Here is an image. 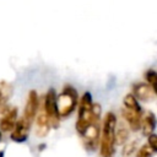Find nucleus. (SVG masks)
I'll list each match as a JSON object with an SVG mask.
<instances>
[{
  "label": "nucleus",
  "mask_w": 157,
  "mask_h": 157,
  "mask_svg": "<svg viewBox=\"0 0 157 157\" xmlns=\"http://www.w3.org/2000/svg\"><path fill=\"white\" fill-rule=\"evenodd\" d=\"M117 115L113 112H107L102 123V137H101V157H114L115 153V132Z\"/></svg>",
  "instance_id": "obj_1"
},
{
  "label": "nucleus",
  "mask_w": 157,
  "mask_h": 157,
  "mask_svg": "<svg viewBox=\"0 0 157 157\" xmlns=\"http://www.w3.org/2000/svg\"><path fill=\"white\" fill-rule=\"evenodd\" d=\"M78 104V93L71 85H65L60 94H56V105L60 119H65L72 114Z\"/></svg>",
  "instance_id": "obj_2"
},
{
  "label": "nucleus",
  "mask_w": 157,
  "mask_h": 157,
  "mask_svg": "<svg viewBox=\"0 0 157 157\" xmlns=\"http://www.w3.org/2000/svg\"><path fill=\"white\" fill-rule=\"evenodd\" d=\"M92 96L90 92H85L82 97L80 98L78 104V113H77V120H76V131L80 136L83 135L86 129L92 123V114H91V107H92Z\"/></svg>",
  "instance_id": "obj_3"
},
{
  "label": "nucleus",
  "mask_w": 157,
  "mask_h": 157,
  "mask_svg": "<svg viewBox=\"0 0 157 157\" xmlns=\"http://www.w3.org/2000/svg\"><path fill=\"white\" fill-rule=\"evenodd\" d=\"M43 109L48 118L49 125L53 129H58L60 126V117L58 113L56 105V92L54 88H49L43 99Z\"/></svg>",
  "instance_id": "obj_4"
},
{
  "label": "nucleus",
  "mask_w": 157,
  "mask_h": 157,
  "mask_svg": "<svg viewBox=\"0 0 157 157\" xmlns=\"http://www.w3.org/2000/svg\"><path fill=\"white\" fill-rule=\"evenodd\" d=\"M99 121L101 120H93L82 135L83 146L88 151H94L98 147V140H99V134H101Z\"/></svg>",
  "instance_id": "obj_5"
},
{
  "label": "nucleus",
  "mask_w": 157,
  "mask_h": 157,
  "mask_svg": "<svg viewBox=\"0 0 157 157\" xmlns=\"http://www.w3.org/2000/svg\"><path fill=\"white\" fill-rule=\"evenodd\" d=\"M38 109H39V97H38V93H37L36 90H31L28 92V96H27V101H26V104H25L22 118L29 125H32V123L34 121V118L37 115Z\"/></svg>",
  "instance_id": "obj_6"
},
{
  "label": "nucleus",
  "mask_w": 157,
  "mask_h": 157,
  "mask_svg": "<svg viewBox=\"0 0 157 157\" xmlns=\"http://www.w3.org/2000/svg\"><path fill=\"white\" fill-rule=\"evenodd\" d=\"M31 129V125L21 117L20 119L16 120V124L13 129L11 130L10 137L15 142H25L28 139V131Z\"/></svg>",
  "instance_id": "obj_7"
},
{
  "label": "nucleus",
  "mask_w": 157,
  "mask_h": 157,
  "mask_svg": "<svg viewBox=\"0 0 157 157\" xmlns=\"http://www.w3.org/2000/svg\"><path fill=\"white\" fill-rule=\"evenodd\" d=\"M132 94L136 99H140L142 102H150L155 98L156 93L151 88V86L146 82H136L132 85Z\"/></svg>",
  "instance_id": "obj_8"
},
{
  "label": "nucleus",
  "mask_w": 157,
  "mask_h": 157,
  "mask_svg": "<svg viewBox=\"0 0 157 157\" xmlns=\"http://www.w3.org/2000/svg\"><path fill=\"white\" fill-rule=\"evenodd\" d=\"M38 110L39 112H37V115L34 118L36 119V136L37 137H45L49 132L50 125H49V121H48V118L44 113L43 107Z\"/></svg>",
  "instance_id": "obj_9"
},
{
  "label": "nucleus",
  "mask_w": 157,
  "mask_h": 157,
  "mask_svg": "<svg viewBox=\"0 0 157 157\" xmlns=\"http://www.w3.org/2000/svg\"><path fill=\"white\" fill-rule=\"evenodd\" d=\"M141 113L142 112H135V110H130L126 108L121 109V115L132 131H137L141 129V118H142Z\"/></svg>",
  "instance_id": "obj_10"
},
{
  "label": "nucleus",
  "mask_w": 157,
  "mask_h": 157,
  "mask_svg": "<svg viewBox=\"0 0 157 157\" xmlns=\"http://www.w3.org/2000/svg\"><path fill=\"white\" fill-rule=\"evenodd\" d=\"M17 108L13 107V108H10L4 115H1V119H0V131H4V132H9L13 129L15 124H16V120H17Z\"/></svg>",
  "instance_id": "obj_11"
},
{
  "label": "nucleus",
  "mask_w": 157,
  "mask_h": 157,
  "mask_svg": "<svg viewBox=\"0 0 157 157\" xmlns=\"http://www.w3.org/2000/svg\"><path fill=\"white\" fill-rule=\"evenodd\" d=\"M156 129V115L153 112L147 110L145 115L141 118V131L144 136H148L155 132Z\"/></svg>",
  "instance_id": "obj_12"
},
{
  "label": "nucleus",
  "mask_w": 157,
  "mask_h": 157,
  "mask_svg": "<svg viewBox=\"0 0 157 157\" xmlns=\"http://www.w3.org/2000/svg\"><path fill=\"white\" fill-rule=\"evenodd\" d=\"M12 96V86L7 81H0V107L6 104Z\"/></svg>",
  "instance_id": "obj_13"
},
{
  "label": "nucleus",
  "mask_w": 157,
  "mask_h": 157,
  "mask_svg": "<svg viewBox=\"0 0 157 157\" xmlns=\"http://www.w3.org/2000/svg\"><path fill=\"white\" fill-rule=\"evenodd\" d=\"M114 137H115V145H124L126 144L128 139H129V131L128 128L123 124H119L118 129L115 128V132H114Z\"/></svg>",
  "instance_id": "obj_14"
},
{
  "label": "nucleus",
  "mask_w": 157,
  "mask_h": 157,
  "mask_svg": "<svg viewBox=\"0 0 157 157\" xmlns=\"http://www.w3.org/2000/svg\"><path fill=\"white\" fill-rule=\"evenodd\" d=\"M123 103H124V108H126V109L135 110V112H142V110H141V105L139 104L137 99L135 98V96H134L132 93H128V94L124 97Z\"/></svg>",
  "instance_id": "obj_15"
},
{
  "label": "nucleus",
  "mask_w": 157,
  "mask_h": 157,
  "mask_svg": "<svg viewBox=\"0 0 157 157\" xmlns=\"http://www.w3.org/2000/svg\"><path fill=\"white\" fill-rule=\"evenodd\" d=\"M136 150H137V140H132L128 144H124V147L121 150V157H132Z\"/></svg>",
  "instance_id": "obj_16"
},
{
  "label": "nucleus",
  "mask_w": 157,
  "mask_h": 157,
  "mask_svg": "<svg viewBox=\"0 0 157 157\" xmlns=\"http://www.w3.org/2000/svg\"><path fill=\"white\" fill-rule=\"evenodd\" d=\"M145 78L147 81V83L151 86V88L153 90L155 93H157V74L155 70L150 69L145 72Z\"/></svg>",
  "instance_id": "obj_17"
},
{
  "label": "nucleus",
  "mask_w": 157,
  "mask_h": 157,
  "mask_svg": "<svg viewBox=\"0 0 157 157\" xmlns=\"http://www.w3.org/2000/svg\"><path fill=\"white\" fill-rule=\"evenodd\" d=\"M136 157H153V152L146 144L139 148V151L136 152Z\"/></svg>",
  "instance_id": "obj_18"
},
{
  "label": "nucleus",
  "mask_w": 157,
  "mask_h": 157,
  "mask_svg": "<svg viewBox=\"0 0 157 157\" xmlns=\"http://www.w3.org/2000/svg\"><path fill=\"white\" fill-rule=\"evenodd\" d=\"M156 141H157V136H156L155 132H152L151 135L147 136V145H148V147L152 150L153 153L157 152V144H156Z\"/></svg>",
  "instance_id": "obj_19"
},
{
  "label": "nucleus",
  "mask_w": 157,
  "mask_h": 157,
  "mask_svg": "<svg viewBox=\"0 0 157 157\" xmlns=\"http://www.w3.org/2000/svg\"><path fill=\"white\" fill-rule=\"evenodd\" d=\"M0 157H4V151L0 150Z\"/></svg>",
  "instance_id": "obj_20"
},
{
  "label": "nucleus",
  "mask_w": 157,
  "mask_h": 157,
  "mask_svg": "<svg viewBox=\"0 0 157 157\" xmlns=\"http://www.w3.org/2000/svg\"><path fill=\"white\" fill-rule=\"evenodd\" d=\"M1 136H2V135H1V131H0V141H1Z\"/></svg>",
  "instance_id": "obj_21"
}]
</instances>
